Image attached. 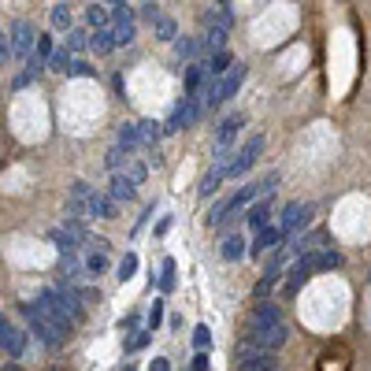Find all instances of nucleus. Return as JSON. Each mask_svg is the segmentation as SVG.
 Wrapping results in <instances>:
<instances>
[{
	"mask_svg": "<svg viewBox=\"0 0 371 371\" xmlns=\"http://www.w3.org/2000/svg\"><path fill=\"white\" fill-rule=\"evenodd\" d=\"M193 345H197V349H208V345H212V330H208L204 323L193 330Z\"/></svg>",
	"mask_w": 371,
	"mask_h": 371,
	"instance_id": "f704fd0d",
	"label": "nucleus"
},
{
	"mask_svg": "<svg viewBox=\"0 0 371 371\" xmlns=\"http://www.w3.org/2000/svg\"><path fill=\"white\" fill-rule=\"evenodd\" d=\"M316 272H319V267H316V253H308V256H297L294 264H289V272H286V275H289V278H286V294L294 297L297 289L305 286V283H308V278H312Z\"/></svg>",
	"mask_w": 371,
	"mask_h": 371,
	"instance_id": "6e6552de",
	"label": "nucleus"
},
{
	"mask_svg": "<svg viewBox=\"0 0 371 371\" xmlns=\"http://www.w3.org/2000/svg\"><path fill=\"white\" fill-rule=\"evenodd\" d=\"M23 316H26L30 330H34V334L41 338L45 345H64V342H67V334H71V327L59 323L53 312H45L37 301H34V305H23Z\"/></svg>",
	"mask_w": 371,
	"mask_h": 371,
	"instance_id": "7ed1b4c3",
	"label": "nucleus"
},
{
	"mask_svg": "<svg viewBox=\"0 0 371 371\" xmlns=\"http://www.w3.org/2000/svg\"><path fill=\"white\" fill-rule=\"evenodd\" d=\"M34 45H37L34 26H30L26 19H15V23H12V56H15V59H30Z\"/></svg>",
	"mask_w": 371,
	"mask_h": 371,
	"instance_id": "1a4fd4ad",
	"label": "nucleus"
},
{
	"mask_svg": "<svg viewBox=\"0 0 371 371\" xmlns=\"http://www.w3.org/2000/svg\"><path fill=\"white\" fill-rule=\"evenodd\" d=\"M160 272H164V275H160V289H164V294H171V289H175V260L167 256Z\"/></svg>",
	"mask_w": 371,
	"mask_h": 371,
	"instance_id": "473e14b6",
	"label": "nucleus"
},
{
	"mask_svg": "<svg viewBox=\"0 0 371 371\" xmlns=\"http://www.w3.org/2000/svg\"><path fill=\"white\" fill-rule=\"evenodd\" d=\"M108 4H126V0H108Z\"/></svg>",
	"mask_w": 371,
	"mask_h": 371,
	"instance_id": "c03bdc74",
	"label": "nucleus"
},
{
	"mask_svg": "<svg viewBox=\"0 0 371 371\" xmlns=\"http://www.w3.org/2000/svg\"><path fill=\"white\" fill-rule=\"evenodd\" d=\"M0 349H4L8 356H23V349H26V338L19 334L15 323L4 312H0Z\"/></svg>",
	"mask_w": 371,
	"mask_h": 371,
	"instance_id": "ddd939ff",
	"label": "nucleus"
},
{
	"mask_svg": "<svg viewBox=\"0 0 371 371\" xmlns=\"http://www.w3.org/2000/svg\"><path fill=\"white\" fill-rule=\"evenodd\" d=\"M67 75H78V78H93V67L82 64V59H71V67H67Z\"/></svg>",
	"mask_w": 371,
	"mask_h": 371,
	"instance_id": "e433bc0d",
	"label": "nucleus"
},
{
	"mask_svg": "<svg viewBox=\"0 0 371 371\" xmlns=\"http://www.w3.org/2000/svg\"><path fill=\"white\" fill-rule=\"evenodd\" d=\"M204 45L212 48V53H219V48H227V30H223V26H208Z\"/></svg>",
	"mask_w": 371,
	"mask_h": 371,
	"instance_id": "c756f323",
	"label": "nucleus"
},
{
	"mask_svg": "<svg viewBox=\"0 0 371 371\" xmlns=\"http://www.w3.org/2000/svg\"><path fill=\"white\" fill-rule=\"evenodd\" d=\"M108 15H112V19H108V30H112V37H115V48L134 41V26H137L134 8H130V4H115Z\"/></svg>",
	"mask_w": 371,
	"mask_h": 371,
	"instance_id": "20e7f679",
	"label": "nucleus"
},
{
	"mask_svg": "<svg viewBox=\"0 0 371 371\" xmlns=\"http://www.w3.org/2000/svg\"><path fill=\"white\" fill-rule=\"evenodd\" d=\"M223 178H227V171L223 167H212V171L204 175V182H200V197H212L219 186H223Z\"/></svg>",
	"mask_w": 371,
	"mask_h": 371,
	"instance_id": "b1692460",
	"label": "nucleus"
},
{
	"mask_svg": "<svg viewBox=\"0 0 371 371\" xmlns=\"http://www.w3.org/2000/svg\"><path fill=\"white\" fill-rule=\"evenodd\" d=\"M93 197H97L93 186L75 182L71 197H67V219H93Z\"/></svg>",
	"mask_w": 371,
	"mask_h": 371,
	"instance_id": "0eeeda50",
	"label": "nucleus"
},
{
	"mask_svg": "<svg viewBox=\"0 0 371 371\" xmlns=\"http://www.w3.org/2000/svg\"><path fill=\"white\" fill-rule=\"evenodd\" d=\"M234 364L238 368H264V364H272V353L253 345V342H238L234 345Z\"/></svg>",
	"mask_w": 371,
	"mask_h": 371,
	"instance_id": "f8f14e48",
	"label": "nucleus"
},
{
	"mask_svg": "<svg viewBox=\"0 0 371 371\" xmlns=\"http://www.w3.org/2000/svg\"><path fill=\"white\" fill-rule=\"evenodd\" d=\"M260 153H264V137H260V134H253V137H249V142H245V145L234 153V160H230V167H227V178H238V175H245L249 167H253L256 160H260Z\"/></svg>",
	"mask_w": 371,
	"mask_h": 371,
	"instance_id": "423d86ee",
	"label": "nucleus"
},
{
	"mask_svg": "<svg viewBox=\"0 0 371 371\" xmlns=\"http://www.w3.org/2000/svg\"><path fill=\"white\" fill-rule=\"evenodd\" d=\"M97 249L82 260V267H86V275H104L108 272V242H93Z\"/></svg>",
	"mask_w": 371,
	"mask_h": 371,
	"instance_id": "f3484780",
	"label": "nucleus"
},
{
	"mask_svg": "<svg viewBox=\"0 0 371 371\" xmlns=\"http://www.w3.org/2000/svg\"><path fill=\"white\" fill-rule=\"evenodd\" d=\"M189 364H193L189 371H208V356H204V349H197V356L189 360Z\"/></svg>",
	"mask_w": 371,
	"mask_h": 371,
	"instance_id": "58836bf2",
	"label": "nucleus"
},
{
	"mask_svg": "<svg viewBox=\"0 0 371 371\" xmlns=\"http://www.w3.org/2000/svg\"><path fill=\"white\" fill-rule=\"evenodd\" d=\"M230 64H234V56L227 53V48H219V53H212L208 56V64H204V71L212 75V78H223L227 71H230Z\"/></svg>",
	"mask_w": 371,
	"mask_h": 371,
	"instance_id": "aec40b11",
	"label": "nucleus"
},
{
	"mask_svg": "<svg viewBox=\"0 0 371 371\" xmlns=\"http://www.w3.org/2000/svg\"><path fill=\"white\" fill-rule=\"evenodd\" d=\"M108 19H112V15H108V8H100V4H93V8L86 12V23L93 26V30H104V26H108Z\"/></svg>",
	"mask_w": 371,
	"mask_h": 371,
	"instance_id": "7c9ffc66",
	"label": "nucleus"
},
{
	"mask_svg": "<svg viewBox=\"0 0 371 371\" xmlns=\"http://www.w3.org/2000/svg\"><path fill=\"white\" fill-rule=\"evenodd\" d=\"M242 82H245V67H242V64H230V71H227L223 78H219V86H216V100H212V108L234 97L238 89H242Z\"/></svg>",
	"mask_w": 371,
	"mask_h": 371,
	"instance_id": "9b49d317",
	"label": "nucleus"
},
{
	"mask_svg": "<svg viewBox=\"0 0 371 371\" xmlns=\"http://www.w3.org/2000/svg\"><path fill=\"white\" fill-rule=\"evenodd\" d=\"M37 305L45 308V312H53L59 323L75 327L78 319H82V297H78L75 286H48L37 294Z\"/></svg>",
	"mask_w": 371,
	"mask_h": 371,
	"instance_id": "f03ea898",
	"label": "nucleus"
},
{
	"mask_svg": "<svg viewBox=\"0 0 371 371\" xmlns=\"http://www.w3.org/2000/svg\"><path fill=\"white\" fill-rule=\"evenodd\" d=\"M312 219V204H305V200H289V204L283 208V219H278V230L283 234H294V230H301Z\"/></svg>",
	"mask_w": 371,
	"mask_h": 371,
	"instance_id": "9d476101",
	"label": "nucleus"
},
{
	"mask_svg": "<svg viewBox=\"0 0 371 371\" xmlns=\"http://www.w3.org/2000/svg\"><path fill=\"white\" fill-rule=\"evenodd\" d=\"M286 245V234L278 227H264L256 234V242H253V249H249V253L253 256H264V253H272V249H283Z\"/></svg>",
	"mask_w": 371,
	"mask_h": 371,
	"instance_id": "2eb2a0df",
	"label": "nucleus"
},
{
	"mask_svg": "<svg viewBox=\"0 0 371 371\" xmlns=\"http://www.w3.org/2000/svg\"><path fill=\"white\" fill-rule=\"evenodd\" d=\"M204 112V100H200V93H189L182 104L171 112V119L164 123V134H175V130H186V126H193L197 123V115Z\"/></svg>",
	"mask_w": 371,
	"mask_h": 371,
	"instance_id": "39448f33",
	"label": "nucleus"
},
{
	"mask_svg": "<svg viewBox=\"0 0 371 371\" xmlns=\"http://www.w3.org/2000/svg\"><path fill=\"white\" fill-rule=\"evenodd\" d=\"M126 160H130V153H123V149H108V156H104V164H108V171H123L126 167Z\"/></svg>",
	"mask_w": 371,
	"mask_h": 371,
	"instance_id": "2f4dec72",
	"label": "nucleus"
},
{
	"mask_svg": "<svg viewBox=\"0 0 371 371\" xmlns=\"http://www.w3.org/2000/svg\"><path fill=\"white\" fill-rule=\"evenodd\" d=\"M67 53H82V48H89V34L86 30H67Z\"/></svg>",
	"mask_w": 371,
	"mask_h": 371,
	"instance_id": "c85d7f7f",
	"label": "nucleus"
},
{
	"mask_svg": "<svg viewBox=\"0 0 371 371\" xmlns=\"http://www.w3.org/2000/svg\"><path fill=\"white\" fill-rule=\"evenodd\" d=\"M137 130H142V145L145 149H156L160 137H164V126L160 123H137Z\"/></svg>",
	"mask_w": 371,
	"mask_h": 371,
	"instance_id": "393cba45",
	"label": "nucleus"
},
{
	"mask_svg": "<svg viewBox=\"0 0 371 371\" xmlns=\"http://www.w3.org/2000/svg\"><path fill=\"white\" fill-rule=\"evenodd\" d=\"M223 256L227 260H242L245 256V238L242 234H230L227 242H223Z\"/></svg>",
	"mask_w": 371,
	"mask_h": 371,
	"instance_id": "bb28decb",
	"label": "nucleus"
},
{
	"mask_svg": "<svg viewBox=\"0 0 371 371\" xmlns=\"http://www.w3.org/2000/svg\"><path fill=\"white\" fill-rule=\"evenodd\" d=\"M272 208H275V200H272V193H264V197H256L253 200V204H249V227H253L256 230V234H260V230H264L267 223H272Z\"/></svg>",
	"mask_w": 371,
	"mask_h": 371,
	"instance_id": "4468645a",
	"label": "nucleus"
},
{
	"mask_svg": "<svg viewBox=\"0 0 371 371\" xmlns=\"http://www.w3.org/2000/svg\"><path fill=\"white\" fill-rule=\"evenodd\" d=\"M142 15L149 19V23H156V19L164 15V12H160V4H145V8H142Z\"/></svg>",
	"mask_w": 371,
	"mask_h": 371,
	"instance_id": "ea45409f",
	"label": "nucleus"
},
{
	"mask_svg": "<svg viewBox=\"0 0 371 371\" xmlns=\"http://www.w3.org/2000/svg\"><path fill=\"white\" fill-rule=\"evenodd\" d=\"M115 145L123 149V153H134V149H145V145H142V130H137V123H123V126H119V137H115Z\"/></svg>",
	"mask_w": 371,
	"mask_h": 371,
	"instance_id": "6ab92c4d",
	"label": "nucleus"
},
{
	"mask_svg": "<svg viewBox=\"0 0 371 371\" xmlns=\"http://www.w3.org/2000/svg\"><path fill=\"white\" fill-rule=\"evenodd\" d=\"M8 56H12V41H8V37L4 34H0V64H4V59Z\"/></svg>",
	"mask_w": 371,
	"mask_h": 371,
	"instance_id": "a19ab883",
	"label": "nucleus"
},
{
	"mask_svg": "<svg viewBox=\"0 0 371 371\" xmlns=\"http://www.w3.org/2000/svg\"><path fill=\"white\" fill-rule=\"evenodd\" d=\"M123 171H126L130 178H134V182H137V186H142V182H145V164H134V160H126V167H123Z\"/></svg>",
	"mask_w": 371,
	"mask_h": 371,
	"instance_id": "c9c22d12",
	"label": "nucleus"
},
{
	"mask_svg": "<svg viewBox=\"0 0 371 371\" xmlns=\"http://www.w3.org/2000/svg\"><path fill=\"white\" fill-rule=\"evenodd\" d=\"M153 30H156L160 41H175V34H178V26H175V19H171V15H160L156 23H153Z\"/></svg>",
	"mask_w": 371,
	"mask_h": 371,
	"instance_id": "a878e982",
	"label": "nucleus"
},
{
	"mask_svg": "<svg viewBox=\"0 0 371 371\" xmlns=\"http://www.w3.org/2000/svg\"><path fill=\"white\" fill-rule=\"evenodd\" d=\"M149 371H171V360L156 356V360H153V368H149Z\"/></svg>",
	"mask_w": 371,
	"mask_h": 371,
	"instance_id": "79ce46f5",
	"label": "nucleus"
},
{
	"mask_svg": "<svg viewBox=\"0 0 371 371\" xmlns=\"http://www.w3.org/2000/svg\"><path fill=\"white\" fill-rule=\"evenodd\" d=\"M197 56H200V41H197V37H182V41H175V59L193 64Z\"/></svg>",
	"mask_w": 371,
	"mask_h": 371,
	"instance_id": "4be33fe9",
	"label": "nucleus"
},
{
	"mask_svg": "<svg viewBox=\"0 0 371 371\" xmlns=\"http://www.w3.org/2000/svg\"><path fill=\"white\" fill-rule=\"evenodd\" d=\"M289 338V330L283 323V312H278V305L272 301H260V305L249 312V330H245V342H253L260 349H267V353H275V349H283Z\"/></svg>",
	"mask_w": 371,
	"mask_h": 371,
	"instance_id": "f257e3e1",
	"label": "nucleus"
},
{
	"mask_svg": "<svg viewBox=\"0 0 371 371\" xmlns=\"http://www.w3.org/2000/svg\"><path fill=\"white\" fill-rule=\"evenodd\" d=\"M242 123H245V115H227L223 123H219V130H216V149H230V145H234Z\"/></svg>",
	"mask_w": 371,
	"mask_h": 371,
	"instance_id": "dca6fc26",
	"label": "nucleus"
},
{
	"mask_svg": "<svg viewBox=\"0 0 371 371\" xmlns=\"http://www.w3.org/2000/svg\"><path fill=\"white\" fill-rule=\"evenodd\" d=\"M89 48H93V53L97 56H108V53H112V48H115V37H112V30H97V34H89Z\"/></svg>",
	"mask_w": 371,
	"mask_h": 371,
	"instance_id": "412c9836",
	"label": "nucleus"
},
{
	"mask_svg": "<svg viewBox=\"0 0 371 371\" xmlns=\"http://www.w3.org/2000/svg\"><path fill=\"white\" fill-rule=\"evenodd\" d=\"M238 371H278L275 364H264V368H238Z\"/></svg>",
	"mask_w": 371,
	"mask_h": 371,
	"instance_id": "37998d69",
	"label": "nucleus"
},
{
	"mask_svg": "<svg viewBox=\"0 0 371 371\" xmlns=\"http://www.w3.org/2000/svg\"><path fill=\"white\" fill-rule=\"evenodd\" d=\"M67 67H71V53H67V48H56V53L48 56V71L67 75Z\"/></svg>",
	"mask_w": 371,
	"mask_h": 371,
	"instance_id": "cd10ccee",
	"label": "nucleus"
},
{
	"mask_svg": "<svg viewBox=\"0 0 371 371\" xmlns=\"http://www.w3.org/2000/svg\"><path fill=\"white\" fill-rule=\"evenodd\" d=\"M134 272H137V256L126 253L123 260H119V278H123V283H130V278H134Z\"/></svg>",
	"mask_w": 371,
	"mask_h": 371,
	"instance_id": "72a5a7b5",
	"label": "nucleus"
},
{
	"mask_svg": "<svg viewBox=\"0 0 371 371\" xmlns=\"http://www.w3.org/2000/svg\"><path fill=\"white\" fill-rule=\"evenodd\" d=\"M48 23H53V30H59V34H64V30H71V8H67V4H56L53 12H48Z\"/></svg>",
	"mask_w": 371,
	"mask_h": 371,
	"instance_id": "5701e85b",
	"label": "nucleus"
},
{
	"mask_svg": "<svg viewBox=\"0 0 371 371\" xmlns=\"http://www.w3.org/2000/svg\"><path fill=\"white\" fill-rule=\"evenodd\" d=\"M112 197L115 200H134L137 197V182L126 171H112Z\"/></svg>",
	"mask_w": 371,
	"mask_h": 371,
	"instance_id": "a211bd4d",
	"label": "nucleus"
},
{
	"mask_svg": "<svg viewBox=\"0 0 371 371\" xmlns=\"http://www.w3.org/2000/svg\"><path fill=\"white\" fill-rule=\"evenodd\" d=\"M160 323H164V301H156V305H153V312H149V327H160Z\"/></svg>",
	"mask_w": 371,
	"mask_h": 371,
	"instance_id": "4c0bfd02",
	"label": "nucleus"
}]
</instances>
